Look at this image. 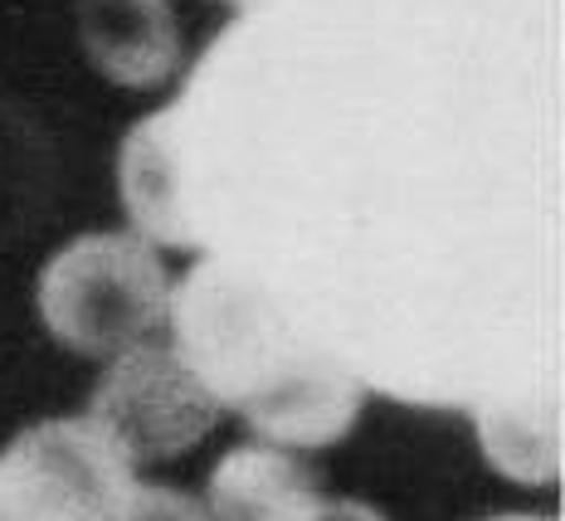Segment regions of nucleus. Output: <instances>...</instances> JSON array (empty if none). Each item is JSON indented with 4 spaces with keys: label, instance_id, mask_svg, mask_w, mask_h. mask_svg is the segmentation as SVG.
<instances>
[{
    "label": "nucleus",
    "instance_id": "obj_1",
    "mask_svg": "<svg viewBox=\"0 0 565 521\" xmlns=\"http://www.w3.org/2000/svg\"><path fill=\"white\" fill-rule=\"evenodd\" d=\"M167 322L175 357L205 395L244 414L264 439L322 448L356 424L361 385L327 351L298 341L288 317L220 258H205L175 283Z\"/></svg>",
    "mask_w": 565,
    "mask_h": 521
},
{
    "label": "nucleus",
    "instance_id": "obj_4",
    "mask_svg": "<svg viewBox=\"0 0 565 521\" xmlns=\"http://www.w3.org/2000/svg\"><path fill=\"white\" fill-rule=\"evenodd\" d=\"M88 419L122 448L132 464H167L215 429L220 405L185 371L175 347L137 341L117 351L108 375L88 400Z\"/></svg>",
    "mask_w": 565,
    "mask_h": 521
},
{
    "label": "nucleus",
    "instance_id": "obj_7",
    "mask_svg": "<svg viewBox=\"0 0 565 521\" xmlns=\"http://www.w3.org/2000/svg\"><path fill=\"white\" fill-rule=\"evenodd\" d=\"M127 521H205V507L175 488H161V482H137Z\"/></svg>",
    "mask_w": 565,
    "mask_h": 521
},
{
    "label": "nucleus",
    "instance_id": "obj_8",
    "mask_svg": "<svg viewBox=\"0 0 565 521\" xmlns=\"http://www.w3.org/2000/svg\"><path fill=\"white\" fill-rule=\"evenodd\" d=\"M312 521H385V517L366 502H351V497H322Z\"/></svg>",
    "mask_w": 565,
    "mask_h": 521
},
{
    "label": "nucleus",
    "instance_id": "obj_5",
    "mask_svg": "<svg viewBox=\"0 0 565 521\" xmlns=\"http://www.w3.org/2000/svg\"><path fill=\"white\" fill-rule=\"evenodd\" d=\"M78 34L103 78L157 88L181 68V20L171 0H84Z\"/></svg>",
    "mask_w": 565,
    "mask_h": 521
},
{
    "label": "nucleus",
    "instance_id": "obj_3",
    "mask_svg": "<svg viewBox=\"0 0 565 521\" xmlns=\"http://www.w3.org/2000/svg\"><path fill=\"white\" fill-rule=\"evenodd\" d=\"M137 464L88 414L30 424L0 448V521H127Z\"/></svg>",
    "mask_w": 565,
    "mask_h": 521
},
{
    "label": "nucleus",
    "instance_id": "obj_2",
    "mask_svg": "<svg viewBox=\"0 0 565 521\" xmlns=\"http://www.w3.org/2000/svg\"><path fill=\"white\" fill-rule=\"evenodd\" d=\"M58 347L78 357H117L167 322L171 278L141 234H78L44 264L34 288Z\"/></svg>",
    "mask_w": 565,
    "mask_h": 521
},
{
    "label": "nucleus",
    "instance_id": "obj_6",
    "mask_svg": "<svg viewBox=\"0 0 565 521\" xmlns=\"http://www.w3.org/2000/svg\"><path fill=\"white\" fill-rule=\"evenodd\" d=\"M205 521H312L322 507L312 472L268 444H239L205 482Z\"/></svg>",
    "mask_w": 565,
    "mask_h": 521
}]
</instances>
